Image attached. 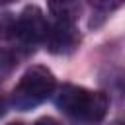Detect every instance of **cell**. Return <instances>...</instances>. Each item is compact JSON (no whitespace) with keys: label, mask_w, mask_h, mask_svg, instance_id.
<instances>
[{"label":"cell","mask_w":125,"mask_h":125,"mask_svg":"<svg viewBox=\"0 0 125 125\" xmlns=\"http://www.w3.org/2000/svg\"><path fill=\"white\" fill-rule=\"evenodd\" d=\"M49 10L55 16V21L74 23L78 20V14H80L82 6L78 2H59V4H49Z\"/></svg>","instance_id":"5b68a950"},{"label":"cell","mask_w":125,"mask_h":125,"mask_svg":"<svg viewBox=\"0 0 125 125\" xmlns=\"http://www.w3.org/2000/svg\"><path fill=\"white\" fill-rule=\"evenodd\" d=\"M33 125H61V121L55 119V117H51V115H45V117H39Z\"/></svg>","instance_id":"ba28073f"},{"label":"cell","mask_w":125,"mask_h":125,"mask_svg":"<svg viewBox=\"0 0 125 125\" xmlns=\"http://www.w3.org/2000/svg\"><path fill=\"white\" fill-rule=\"evenodd\" d=\"M78 43H80V33L74 23L55 21L53 25H49L45 45L53 55H68V53L76 51Z\"/></svg>","instance_id":"277c9868"},{"label":"cell","mask_w":125,"mask_h":125,"mask_svg":"<svg viewBox=\"0 0 125 125\" xmlns=\"http://www.w3.org/2000/svg\"><path fill=\"white\" fill-rule=\"evenodd\" d=\"M6 109H8V102H6V98L0 94V117L6 113Z\"/></svg>","instance_id":"9c48e42d"},{"label":"cell","mask_w":125,"mask_h":125,"mask_svg":"<svg viewBox=\"0 0 125 125\" xmlns=\"http://www.w3.org/2000/svg\"><path fill=\"white\" fill-rule=\"evenodd\" d=\"M16 66H18V57H16V53L10 51V49H0V82L6 80Z\"/></svg>","instance_id":"52a82bcc"},{"label":"cell","mask_w":125,"mask_h":125,"mask_svg":"<svg viewBox=\"0 0 125 125\" xmlns=\"http://www.w3.org/2000/svg\"><path fill=\"white\" fill-rule=\"evenodd\" d=\"M55 104L61 111L82 123H100L109 107L104 92H94L76 84H62L57 92Z\"/></svg>","instance_id":"6da1fadb"},{"label":"cell","mask_w":125,"mask_h":125,"mask_svg":"<svg viewBox=\"0 0 125 125\" xmlns=\"http://www.w3.org/2000/svg\"><path fill=\"white\" fill-rule=\"evenodd\" d=\"M57 88V80L55 74L41 64H35L31 68H27L20 82L14 86L12 90V105L20 111H29L33 107H37L39 104H43Z\"/></svg>","instance_id":"7a4b0ae2"},{"label":"cell","mask_w":125,"mask_h":125,"mask_svg":"<svg viewBox=\"0 0 125 125\" xmlns=\"http://www.w3.org/2000/svg\"><path fill=\"white\" fill-rule=\"evenodd\" d=\"M0 35H2V21H0Z\"/></svg>","instance_id":"8fae6325"},{"label":"cell","mask_w":125,"mask_h":125,"mask_svg":"<svg viewBox=\"0 0 125 125\" xmlns=\"http://www.w3.org/2000/svg\"><path fill=\"white\" fill-rule=\"evenodd\" d=\"M119 6H121L119 2H94V4H92L94 16H92V20H90V27H100V25L107 20V16H109L113 10H117Z\"/></svg>","instance_id":"8992f818"},{"label":"cell","mask_w":125,"mask_h":125,"mask_svg":"<svg viewBox=\"0 0 125 125\" xmlns=\"http://www.w3.org/2000/svg\"><path fill=\"white\" fill-rule=\"evenodd\" d=\"M8 125H23V123H20V121H16V123H8Z\"/></svg>","instance_id":"30bf717a"},{"label":"cell","mask_w":125,"mask_h":125,"mask_svg":"<svg viewBox=\"0 0 125 125\" xmlns=\"http://www.w3.org/2000/svg\"><path fill=\"white\" fill-rule=\"evenodd\" d=\"M47 33H49V23L41 8L37 6H25L20 18L16 20V23L12 25V35L23 45H37L45 41Z\"/></svg>","instance_id":"3957f363"}]
</instances>
